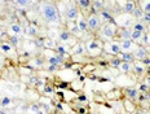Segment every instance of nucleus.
<instances>
[{"label":"nucleus","instance_id":"nucleus-1","mask_svg":"<svg viewBox=\"0 0 150 114\" xmlns=\"http://www.w3.org/2000/svg\"><path fill=\"white\" fill-rule=\"evenodd\" d=\"M42 16L47 22H49V24H58V22H60V13H58V9L51 1L42 3Z\"/></svg>","mask_w":150,"mask_h":114},{"label":"nucleus","instance_id":"nucleus-2","mask_svg":"<svg viewBox=\"0 0 150 114\" xmlns=\"http://www.w3.org/2000/svg\"><path fill=\"white\" fill-rule=\"evenodd\" d=\"M87 25H88V30L91 31H97L100 26H101V20H100L98 14L97 13H93L91 14L87 20Z\"/></svg>","mask_w":150,"mask_h":114},{"label":"nucleus","instance_id":"nucleus-3","mask_svg":"<svg viewBox=\"0 0 150 114\" xmlns=\"http://www.w3.org/2000/svg\"><path fill=\"white\" fill-rule=\"evenodd\" d=\"M78 14H79L78 7H76V5H74V4H71L70 7H69V9H67V13H66L67 20H69V21H75L78 17H79Z\"/></svg>","mask_w":150,"mask_h":114},{"label":"nucleus","instance_id":"nucleus-4","mask_svg":"<svg viewBox=\"0 0 150 114\" xmlns=\"http://www.w3.org/2000/svg\"><path fill=\"white\" fill-rule=\"evenodd\" d=\"M102 35L106 36L108 39H112L115 36V28L111 25L106 24L105 26H102Z\"/></svg>","mask_w":150,"mask_h":114},{"label":"nucleus","instance_id":"nucleus-5","mask_svg":"<svg viewBox=\"0 0 150 114\" xmlns=\"http://www.w3.org/2000/svg\"><path fill=\"white\" fill-rule=\"evenodd\" d=\"M133 57L137 60H144L145 57H148V52H146V49L144 47H139V48H136L135 53H133Z\"/></svg>","mask_w":150,"mask_h":114},{"label":"nucleus","instance_id":"nucleus-6","mask_svg":"<svg viewBox=\"0 0 150 114\" xmlns=\"http://www.w3.org/2000/svg\"><path fill=\"white\" fill-rule=\"evenodd\" d=\"M119 46H120V49L123 51V52H129V51L133 48V42L131 39L122 40V43L119 44Z\"/></svg>","mask_w":150,"mask_h":114},{"label":"nucleus","instance_id":"nucleus-7","mask_svg":"<svg viewBox=\"0 0 150 114\" xmlns=\"http://www.w3.org/2000/svg\"><path fill=\"white\" fill-rule=\"evenodd\" d=\"M135 8H136V3L132 1V0H128V1H126V4H124L123 11L126 12V13H132V12L135 11Z\"/></svg>","mask_w":150,"mask_h":114},{"label":"nucleus","instance_id":"nucleus-8","mask_svg":"<svg viewBox=\"0 0 150 114\" xmlns=\"http://www.w3.org/2000/svg\"><path fill=\"white\" fill-rule=\"evenodd\" d=\"M78 27H79V31L80 33H86L87 30H88V25H87V21L86 18L83 17H79V20H78Z\"/></svg>","mask_w":150,"mask_h":114},{"label":"nucleus","instance_id":"nucleus-9","mask_svg":"<svg viewBox=\"0 0 150 114\" xmlns=\"http://www.w3.org/2000/svg\"><path fill=\"white\" fill-rule=\"evenodd\" d=\"M106 47H108V51H109V52L114 53V55H119V53L122 52L120 46H119L118 43H111V44H109V46H106Z\"/></svg>","mask_w":150,"mask_h":114},{"label":"nucleus","instance_id":"nucleus-10","mask_svg":"<svg viewBox=\"0 0 150 114\" xmlns=\"http://www.w3.org/2000/svg\"><path fill=\"white\" fill-rule=\"evenodd\" d=\"M48 61H49V64L53 65V66H58V65L62 64L64 58H62V56L58 55V56H52V57H49Z\"/></svg>","mask_w":150,"mask_h":114},{"label":"nucleus","instance_id":"nucleus-11","mask_svg":"<svg viewBox=\"0 0 150 114\" xmlns=\"http://www.w3.org/2000/svg\"><path fill=\"white\" fill-rule=\"evenodd\" d=\"M9 28H11V31L13 34H16V35H20V34H22V31H23V28L22 26H21L20 24H11V26H9Z\"/></svg>","mask_w":150,"mask_h":114},{"label":"nucleus","instance_id":"nucleus-12","mask_svg":"<svg viewBox=\"0 0 150 114\" xmlns=\"http://www.w3.org/2000/svg\"><path fill=\"white\" fill-rule=\"evenodd\" d=\"M119 69L122 73H129L131 70H132V64L131 62H124L122 61L120 65H119Z\"/></svg>","mask_w":150,"mask_h":114},{"label":"nucleus","instance_id":"nucleus-13","mask_svg":"<svg viewBox=\"0 0 150 114\" xmlns=\"http://www.w3.org/2000/svg\"><path fill=\"white\" fill-rule=\"evenodd\" d=\"M98 17H100V20H104V21H106V22H111V21H112L111 14L109 13V12L104 11V9L100 12V16H98Z\"/></svg>","mask_w":150,"mask_h":114},{"label":"nucleus","instance_id":"nucleus-14","mask_svg":"<svg viewBox=\"0 0 150 114\" xmlns=\"http://www.w3.org/2000/svg\"><path fill=\"white\" fill-rule=\"evenodd\" d=\"M131 33H132V31H131L128 27H123V28L120 30V38H122L123 40L131 39Z\"/></svg>","mask_w":150,"mask_h":114},{"label":"nucleus","instance_id":"nucleus-15","mask_svg":"<svg viewBox=\"0 0 150 114\" xmlns=\"http://www.w3.org/2000/svg\"><path fill=\"white\" fill-rule=\"evenodd\" d=\"M144 33L142 31H137V30H133L132 33H131V40L132 42H137V40H140L142 38Z\"/></svg>","mask_w":150,"mask_h":114},{"label":"nucleus","instance_id":"nucleus-16","mask_svg":"<svg viewBox=\"0 0 150 114\" xmlns=\"http://www.w3.org/2000/svg\"><path fill=\"white\" fill-rule=\"evenodd\" d=\"M127 96L129 97V99L135 100V99H137V96H139V91H137L136 88H127Z\"/></svg>","mask_w":150,"mask_h":114},{"label":"nucleus","instance_id":"nucleus-17","mask_svg":"<svg viewBox=\"0 0 150 114\" xmlns=\"http://www.w3.org/2000/svg\"><path fill=\"white\" fill-rule=\"evenodd\" d=\"M91 5H92L91 0H78V7L82 9H88Z\"/></svg>","mask_w":150,"mask_h":114},{"label":"nucleus","instance_id":"nucleus-18","mask_svg":"<svg viewBox=\"0 0 150 114\" xmlns=\"http://www.w3.org/2000/svg\"><path fill=\"white\" fill-rule=\"evenodd\" d=\"M133 60H135V57H133L132 53H129V52L122 53V61H124V62H132Z\"/></svg>","mask_w":150,"mask_h":114},{"label":"nucleus","instance_id":"nucleus-19","mask_svg":"<svg viewBox=\"0 0 150 114\" xmlns=\"http://www.w3.org/2000/svg\"><path fill=\"white\" fill-rule=\"evenodd\" d=\"M26 33H27V35H30V36H36L38 30H36L35 26H33V25H29V26H27Z\"/></svg>","mask_w":150,"mask_h":114},{"label":"nucleus","instance_id":"nucleus-20","mask_svg":"<svg viewBox=\"0 0 150 114\" xmlns=\"http://www.w3.org/2000/svg\"><path fill=\"white\" fill-rule=\"evenodd\" d=\"M132 14L135 16L136 18H142V16H144L142 8H141V7H136V8H135V11L132 12Z\"/></svg>","mask_w":150,"mask_h":114},{"label":"nucleus","instance_id":"nucleus-21","mask_svg":"<svg viewBox=\"0 0 150 114\" xmlns=\"http://www.w3.org/2000/svg\"><path fill=\"white\" fill-rule=\"evenodd\" d=\"M71 38V34L69 33V31H62V33L60 34V39L62 40V42H69Z\"/></svg>","mask_w":150,"mask_h":114},{"label":"nucleus","instance_id":"nucleus-22","mask_svg":"<svg viewBox=\"0 0 150 114\" xmlns=\"http://www.w3.org/2000/svg\"><path fill=\"white\" fill-rule=\"evenodd\" d=\"M100 48V43L96 42V40H91V42L88 43V49L89 51H96Z\"/></svg>","mask_w":150,"mask_h":114},{"label":"nucleus","instance_id":"nucleus-23","mask_svg":"<svg viewBox=\"0 0 150 114\" xmlns=\"http://www.w3.org/2000/svg\"><path fill=\"white\" fill-rule=\"evenodd\" d=\"M16 1V4L18 5V7H27V5H30V3H31V0H14Z\"/></svg>","mask_w":150,"mask_h":114},{"label":"nucleus","instance_id":"nucleus-24","mask_svg":"<svg viewBox=\"0 0 150 114\" xmlns=\"http://www.w3.org/2000/svg\"><path fill=\"white\" fill-rule=\"evenodd\" d=\"M142 11L144 13H150V0H145V1L142 3Z\"/></svg>","mask_w":150,"mask_h":114},{"label":"nucleus","instance_id":"nucleus-25","mask_svg":"<svg viewBox=\"0 0 150 114\" xmlns=\"http://www.w3.org/2000/svg\"><path fill=\"white\" fill-rule=\"evenodd\" d=\"M0 49H1L3 51V52H11V51H12V46H11V44H8V43H3L1 44V46H0Z\"/></svg>","mask_w":150,"mask_h":114},{"label":"nucleus","instance_id":"nucleus-26","mask_svg":"<svg viewBox=\"0 0 150 114\" xmlns=\"http://www.w3.org/2000/svg\"><path fill=\"white\" fill-rule=\"evenodd\" d=\"M133 30H137V31H142L144 33V30H145V26L141 24V22H137V24L133 25Z\"/></svg>","mask_w":150,"mask_h":114},{"label":"nucleus","instance_id":"nucleus-27","mask_svg":"<svg viewBox=\"0 0 150 114\" xmlns=\"http://www.w3.org/2000/svg\"><path fill=\"white\" fill-rule=\"evenodd\" d=\"M9 43H11V46L16 47V46H17V44H18V36H17V35L11 36V38H9Z\"/></svg>","mask_w":150,"mask_h":114},{"label":"nucleus","instance_id":"nucleus-28","mask_svg":"<svg viewBox=\"0 0 150 114\" xmlns=\"http://www.w3.org/2000/svg\"><path fill=\"white\" fill-rule=\"evenodd\" d=\"M11 101H12V100L9 99V97H7V96H5V97H3V99L0 100V104H1L3 106H8L9 104H11Z\"/></svg>","mask_w":150,"mask_h":114},{"label":"nucleus","instance_id":"nucleus-29","mask_svg":"<svg viewBox=\"0 0 150 114\" xmlns=\"http://www.w3.org/2000/svg\"><path fill=\"white\" fill-rule=\"evenodd\" d=\"M120 62H122V60H119V58H112L110 61V64H111V66H114V68H119Z\"/></svg>","mask_w":150,"mask_h":114},{"label":"nucleus","instance_id":"nucleus-30","mask_svg":"<svg viewBox=\"0 0 150 114\" xmlns=\"http://www.w3.org/2000/svg\"><path fill=\"white\" fill-rule=\"evenodd\" d=\"M43 43H44V47L47 46L48 48H54V44H53V42L51 39H45V40H43Z\"/></svg>","mask_w":150,"mask_h":114},{"label":"nucleus","instance_id":"nucleus-31","mask_svg":"<svg viewBox=\"0 0 150 114\" xmlns=\"http://www.w3.org/2000/svg\"><path fill=\"white\" fill-rule=\"evenodd\" d=\"M84 51H86V47H84L83 44H79V46L74 49V52L75 53H82V52H84Z\"/></svg>","mask_w":150,"mask_h":114},{"label":"nucleus","instance_id":"nucleus-32","mask_svg":"<svg viewBox=\"0 0 150 114\" xmlns=\"http://www.w3.org/2000/svg\"><path fill=\"white\" fill-rule=\"evenodd\" d=\"M93 7H95L96 11H100V9L102 11V3L101 1H95L93 3Z\"/></svg>","mask_w":150,"mask_h":114},{"label":"nucleus","instance_id":"nucleus-33","mask_svg":"<svg viewBox=\"0 0 150 114\" xmlns=\"http://www.w3.org/2000/svg\"><path fill=\"white\" fill-rule=\"evenodd\" d=\"M135 71H136V74H142V73H144V68H142V66H140V65H136L135 66Z\"/></svg>","mask_w":150,"mask_h":114},{"label":"nucleus","instance_id":"nucleus-34","mask_svg":"<svg viewBox=\"0 0 150 114\" xmlns=\"http://www.w3.org/2000/svg\"><path fill=\"white\" fill-rule=\"evenodd\" d=\"M142 20H144V21H146V22H149V24H150V13H144Z\"/></svg>","mask_w":150,"mask_h":114},{"label":"nucleus","instance_id":"nucleus-35","mask_svg":"<svg viewBox=\"0 0 150 114\" xmlns=\"http://www.w3.org/2000/svg\"><path fill=\"white\" fill-rule=\"evenodd\" d=\"M140 90H141L142 92H146V91H148V86H146V84H142L141 87H140Z\"/></svg>","mask_w":150,"mask_h":114},{"label":"nucleus","instance_id":"nucleus-36","mask_svg":"<svg viewBox=\"0 0 150 114\" xmlns=\"http://www.w3.org/2000/svg\"><path fill=\"white\" fill-rule=\"evenodd\" d=\"M144 36V43H148L149 42V35H142Z\"/></svg>","mask_w":150,"mask_h":114},{"label":"nucleus","instance_id":"nucleus-37","mask_svg":"<svg viewBox=\"0 0 150 114\" xmlns=\"http://www.w3.org/2000/svg\"><path fill=\"white\" fill-rule=\"evenodd\" d=\"M38 109H39V106H38V105H33V106H31V110H34V112H38Z\"/></svg>","mask_w":150,"mask_h":114},{"label":"nucleus","instance_id":"nucleus-38","mask_svg":"<svg viewBox=\"0 0 150 114\" xmlns=\"http://www.w3.org/2000/svg\"><path fill=\"white\" fill-rule=\"evenodd\" d=\"M44 91H45V92H47V93H51V92H52V91H53V90H52V88H51V87H47V88H45V90H44Z\"/></svg>","mask_w":150,"mask_h":114},{"label":"nucleus","instance_id":"nucleus-39","mask_svg":"<svg viewBox=\"0 0 150 114\" xmlns=\"http://www.w3.org/2000/svg\"><path fill=\"white\" fill-rule=\"evenodd\" d=\"M144 62H145V64H148V65H150V58H144Z\"/></svg>","mask_w":150,"mask_h":114},{"label":"nucleus","instance_id":"nucleus-40","mask_svg":"<svg viewBox=\"0 0 150 114\" xmlns=\"http://www.w3.org/2000/svg\"><path fill=\"white\" fill-rule=\"evenodd\" d=\"M79 101H87V97L86 96H80L79 97Z\"/></svg>","mask_w":150,"mask_h":114},{"label":"nucleus","instance_id":"nucleus-41","mask_svg":"<svg viewBox=\"0 0 150 114\" xmlns=\"http://www.w3.org/2000/svg\"><path fill=\"white\" fill-rule=\"evenodd\" d=\"M0 114H7V112H5V110H3V109H0Z\"/></svg>","mask_w":150,"mask_h":114},{"label":"nucleus","instance_id":"nucleus-42","mask_svg":"<svg viewBox=\"0 0 150 114\" xmlns=\"http://www.w3.org/2000/svg\"><path fill=\"white\" fill-rule=\"evenodd\" d=\"M146 82H148V84H150V77H149L148 79H146Z\"/></svg>","mask_w":150,"mask_h":114}]
</instances>
